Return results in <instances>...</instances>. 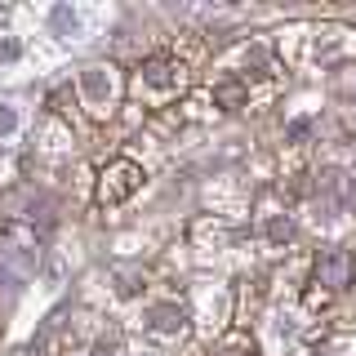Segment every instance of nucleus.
Masks as SVG:
<instances>
[{
    "label": "nucleus",
    "instance_id": "obj_7",
    "mask_svg": "<svg viewBox=\"0 0 356 356\" xmlns=\"http://www.w3.org/2000/svg\"><path fill=\"white\" fill-rule=\"evenodd\" d=\"M9 134H18V111L0 103V138H9Z\"/></svg>",
    "mask_w": 356,
    "mask_h": 356
},
{
    "label": "nucleus",
    "instance_id": "obj_1",
    "mask_svg": "<svg viewBox=\"0 0 356 356\" xmlns=\"http://www.w3.org/2000/svg\"><path fill=\"white\" fill-rule=\"evenodd\" d=\"M143 187V170L134 161H111L103 170V183H98V200L103 205H120L125 196H134Z\"/></svg>",
    "mask_w": 356,
    "mask_h": 356
},
{
    "label": "nucleus",
    "instance_id": "obj_13",
    "mask_svg": "<svg viewBox=\"0 0 356 356\" xmlns=\"http://www.w3.org/2000/svg\"><path fill=\"white\" fill-rule=\"evenodd\" d=\"M312 125H307V120H294V125H289V138H303V134H307Z\"/></svg>",
    "mask_w": 356,
    "mask_h": 356
},
{
    "label": "nucleus",
    "instance_id": "obj_12",
    "mask_svg": "<svg viewBox=\"0 0 356 356\" xmlns=\"http://www.w3.org/2000/svg\"><path fill=\"white\" fill-rule=\"evenodd\" d=\"M218 356H250V348H245V343H227Z\"/></svg>",
    "mask_w": 356,
    "mask_h": 356
},
{
    "label": "nucleus",
    "instance_id": "obj_14",
    "mask_svg": "<svg viewBox=\"0 0 356 356\" xmlns=\"http://www.w3.org/2000/svg\"><path fill=\"white\" fill-rule=\"evenodd\" d=\"M348 209H356V178H348Z\"/></svg>",
    "mask_w": 356,
    "mask_h": 356
},
{
    "label": "nucleus",
    "instance_id": "obj_9",
    "mask_svg": "<svg viewBox=\"0 0 356 356\" xmlns=\"http://www.w3.org/2000/svg\"><path fill=\"white\" fill-rule=\"evenodd\" d=\"M18 54H22V44H18L14 36L0 40V63H18Z\"/></svg>",
    "mask_w": 356,
    "mask_h": 356
},
{
    "label": "nucleus",
    "instance_id": "obj_10",
    "mask_svg": "<svg viewBox=\"0 0 356 356\" xmlns=\"http://www.w3.org/2000/svg\"><path fill=\"white\" fill-rule=\"evenodd\" d=\"M218 98H222L227 107H236V103H241V85H222V89H218Z\"/></svg>",
    "mask_w": 356,
    "mask_h": 356
},
{
    "label": "nucleus",
    "instance_id": "obj_3",
    "mask_svg": "<svg viewBox=\"0 0 356 356\" xmlns=\"http://www.w3.org/2000/svg\"><path fill=\"white\" fill-rule=\"evenodd\" d=\"M143 85L170 94V89L183 85V63H178V58H147V63H143Z\"/></svg>",
    "mask_w": 356,
    "mask_h": 356
},
{
    "label": "nucleus",
    "instance_id": "obj_8",
    "mask_svg": "<svg viewBox=\"0 0 356 356\" xmlns=\"http://www.w3.org/2000/svg\"><path fill=\"white\" fill-rule=\"evenodd\" d=\"M267 236H272L276 245H281V241H289V236H294V227H289V218H272V222H267Z\"/></svg>",
    "mask_w": 356,
    "mask_h": 356
},
{
    "label": "nucleus",
    "instance_id": "obj_4",
    "mask_svg": "<svg viewBox=\"0 0 356 356\" xmlns=\"http://www.w3.org/2000/svg\"><path fill=\"white\" fill-rule=\"evenodd\" d=\"M81 94L89 98V107H98V111L111 103V94H116V81H111L107 67H85V72H81Z\"/></svg>",
    "mask_w": 356,
    "mask_h": 356
},
{
    "label": "nucleus",
    "instance_id": "obj_2",
    "mask_svg": "<svg viewBox=\"0 0 356 356\" xmlns=\"http://www.w3.org/2000/svg\"><path fill=\"white\" fill-rule=\"evenodd\" d=\"M316 281L325 289H343L352 281V254L348 250H321L316 259Z\"/></svg>",
    "mask_w": 356,
    "mask_h": 356
},
{
    "label": "nucleus",
    "instance_id": "obj_6",
    "mask_svg": "<svg viewBox=\"0 0 356 356\" xmlns=\"http://www.w3.org/2000/svg\"><path fill=\"white\" fill-rule=\"evenodd\" d=\"M49 27L63 31V36H76V31H81V14H76V9H67V5H54L49 9Z\"/></svg>",
    "mask_w": 356,
    "mask_h": 356
},
{
    "label": "nucleus",
    "instance_id": "obj_5",
    "mask_svg": "<svg viewBox=\"0 0 356 356\" xmlns=\"http://www.w3.org/2000/svg\"><path fill=\"white\" fill-rule=\"evenodd\" d=\"M147 330H156V334H183L187 330V312L178 303H156V307H147Z\"/></svg>",
    "mask_w": 356,
    "mask_h": 356
},
{
    "label": "nucleus",
    "instance_id": "obj_11",
    "mask_svg": "<svg viewBox=\"0 0 356 356\" xmlns=\"http://www.w3.org/2000/svg\"><path fill=\"white\" fill-rule=\"evenodd\" d=\"M89 356H120V352H116V343H94V352H89Z\"/></svg>",
    "mask_w": 356,
    "mask_h": 356
}]
</instances>
